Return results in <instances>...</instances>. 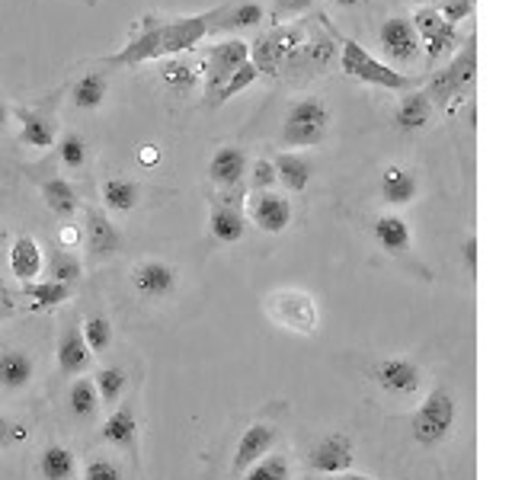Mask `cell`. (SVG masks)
Returning <instances> with one entry per match:
<instances>
[{
  "instance_id": "1",
  "label": "cell",
  "mask_w": 512,
  "mask_h": 480,
  "mask_svg": "<svg viewBox=\"0 0 512 480\" xmlns=\"http://www.w3.org/2000/svg\"><path fill=\"white\" fill-rule=\"evenodd\" d=\"M215 23V10L199 13V16H180V20L170 23H144L138 29V36L128 39V45H122L119 52H112L103 58V64H112V68H135V64L144 61H160V58H176L183 52H192L208 32H212Z\"/></svg>"
},
{
  "instance_id": "2",
  "label": "cell",
  "mask_w": 512,
  "mask_h": 480,
  "mask_svg": "<svg viewBox=\"0 0 512 480\" xmlns=\"http://www.w3.org/2000/svg\"><path fill=\"white\" fill-rule=\"evenodd\" d=\"M333 39H340V71L352 80H362V84H372L391 93H407L413 90V77L404 71H394L391 64L378 61L375 55H368L356 39H346L333 29Z\"/></svg>"
},
{
  "instance_id": "3",
  "label": "cell",
  "mask_w": 512,
  "mask_h": 480,
  "mask_svg": "<svg viewBox=\"0 0 512 480\" xmlns=\"http://www.w3.org/2000/svg\"><path fill=\"white\" fill-rule=\"evenodd\" d=\"M458 420V404L448 388H432L426 394V400L416 413L410 416V432H413V442L423 445V448H436L448 439Z\"/></svg>"
},
{
  "instance_id": "4",
  "label": "cell",
  "mask_w": 512,
  "mask_h": 480,
  "mask_svg": "<svg viewBox=\"0 0 512 480\" xmlns=\"http://www.w3.org/2000/svg\"><path fill=\"white\" fill-rule=\"evenodd\" d=\"M474 74H477V45H474V36L464 42L461 52H455L452 64L448 68H442L436 77L429 80V87L423 90L426 100L432 103V109H452L464 90H468L474 84Z\"/></svg>"
},
{
  "instance_id": "5",
  "label": "cell",
  "mask_w": 512,
  "mask_h": 480,
  "mask_svg": "<svg viewBox=\"0 0 512 480\" xmlns=\"http://www.w3.org/2000/svg\"><path fill=\"white\" fill-rule=\"evenodd\" d=\"M330 109L320 100H298L292 103L282 125V144L285 148H317L330 135Z\"/></svg>"
},
{
  "instance_id": "6",
  "label": "cell",
  "mask_w": 512,
  "mask_h": 480,
  "mask_svg": "<svg viewBox=\"0 0 512 480\" xmlns=\"http://www.w3.org/2000/svg\"><path fill=\"white\" fill-rule=\"evenodd\" d=\"M304 42V29L301 26H282L256 36V42H250V64L260 77H276L282 71V64L295 55V48Z\"/></svg>"
},
{
  "instance_id": "7",
  "label": "cell",
  "mask_w": 512,
  "mask_h": 480,
  "mask_svg": "<svg viewBox=\"0 0 512 480\" xmlns=\"http://www.w3.org/2000/svg\"><path fill=\"white\" fill-rule=\"evenodd\" d=\"M266 311H269V317L276 320L279 327H285V330L314 333V327H317L314 298H311V295H304V292H295V288H288V292L269 295V298H266Z\"/></svg>"
},
{
  "instance_id": "8",
  "label": "cell",
  "mask_w": 512,
  "mask_h": 480,
  "mask_svg": "<svg viewBox=\"0 0 512 480\" xmlns=\"http://www.w3.org/2000/svg\"><path fill=\"white\" fill-rule=\"evenodd\" d=\"M247 221H253L263 234H282L292 224V202L282 192H247Z\"/></svg>"
},
{
  "instance_id": "9",
  "label": "cell",
  "mask_w": 512,
  "mask_h": 480,
  "mask_svg": "<svg viewBox=\"0 0 512 480\" xmlns=\"http://www.w3.org/2000/svg\"><path fill=\"white\" fill-rule=\"evenodd\" d=\"M244 61H250V42H244V39H224L208 48L205 61H202L208 93H215Z\"/></svg>"
},
{
  "instance_id": "10",
  "label": "cell",
  "mask_w": 512,
  "mask_h": 480,
  "mask_svg": "<svg viewBox=\"0 0 512 480\" xmlns=\"http://www.w3.org/2000/svg\"><path fill=\"white\" fill-rule=\"evenodd\" d=\"M352 461H356V445H352L346 432H330V436L320 439L308 455V464L317 477L343 474L352 468Z\"/></svg>"
},
{
  "instance_id": "11",
  "label": "cell",
  "mask_w": 512,
  "mask_h": 480,
  "mask_svg": "<svg viewBox=\"0 0 512 480\" xmlns=\"http://www.w3.org/2000/svg\"><path fill=\"white\" fill-rule=\"evenodd\" d=\"M372 381L391 397H410L420 388V365L404 356H388L372 365Z\"/></svg>"
},
{
  "instance_id": "12",
  "label": "cell",
  "mask_w": 512,
  "mask_h": 480,
  "mask_svg": "<svg viewBox=\"0 0 512 480\" xmlns=\"http://www.w3.org/2000/svg\"><path fill=\"white\" fill-rule=\"evenodd\" d=\"M176 282H180V269L164 260H144L132 269V285L144 301H160L173 295Z\"/></svg>"
},
{
  "instance_id": "13",
  "label": "cell",
  "mask_w": 512,
  "mask_h": 480,
  "mask_svg": "<svg viewBox=\"0 0 512 480\" xmlns=\"http://www.w3.org/2000/svg\"><path fill=\"white\" fill-rule=\"evenodd\" d=\"M378 39H381V48L391 55L394 64H410L416 55L423 52V42L413 32L410 16H391V20H384Z\"/></svg>"
},
{
  "instance_id": "14",
  "label": "cell",
  "mask_w": 512,
  "mask_h": 480,
  "mask_svg": "<svg viewBox=\"0 0 512 480\" xmlns=\"http://www.w3.org/2000/svg\"><path fill=\"white\" fill-rule=\"evenodd\" d=\"M84 244L90 250L93 263H103L109 256H116L122 247V234L116 231V224L109 221L106 212L100 208H87V224H84Z\"/></svg>"
},
{
  "instance_id": "15",
  "label": "cell",
  "mask_w": 512,
  "mask_h": 480,
  "mask_svg": "<svg viewBox=\"0 0 512 480\" xmlns=\"http://www.w3.org/2000/svg\"><path fill=\"white\" fill-rule=\"evenodd\" d=\"M272 445H276V429L269 423H250L244 432H240L237 448H234V461H231L234 474H244L250 464L266 458L272 452Z\"/></svg>"
},
{
  "instance_id": "16",
  "label": "cell",
  "mask_w": 512,
  "mask_h": 480,
  "mask_svg": "<svg viewBox=\"0 0 512 480\" xmlns=\"http://www.w3.org/2000/svg\"><path fill=\"white\" fill-rule=\"evenodd\" d=\"M103 442L125 455H138V416L132 404H119L103 423Z\"/></svg>"
},
{
  "instance_id": "17",
  "label": "cell",
  "mask_w": 512,
  "mask_h": 480,
  "mask_svg": "<svg viewBox=\"0 0 512 480\" xmlns=\"http://www.w3.org/2000/svg\"><path fill=\"white\" fill-rule=\"evenodd\" d=\"M7 263H10V272L23 285L36 282L42 276V269H45V256H42V247L36 244V237H29V234L16 237L10 244V250H7Z\"/></svg>"
},
{
  "instance_id": "18",
  "label": "cell",
  "mask_w": 512,
  "mask_h": 480,
  "mask_svg": "<svg viewBox=\"0 0 512 480\" xmlns=\"http://www.w3.org/2000/svg\"><path fill=\"white\" fill-rule=\"evenodd\" d=\"M244 176H247V154L234 148V144H224L208 160V180L218 189H231L237 183H244Z\"/></svg>"
},
{
  "instance_id": "19",
  "label": "cell",
  "mask_w": 512,
  "mask_h": 480,
  "mask_svg": "<svg viewBox=\"0 0 512 480\" xmlns=\"http://www.w3.org/2000/svg\"><path fill=\"white\" fill-rule=\"evenodd\" d=\"M55 359H58V372L68 375V378H77V375L87 372L93 356H90V349L84 343V336H80V327H68L58 336Z\"/></svg>"
},
{
  "instance_id": "20",
  "label": "cell",
  "mask_w": 512,
  "mask_h": 480,
  "mask_svg": "<svg viewBox=\"0 0 512 480\" xmlns=\"http://www.w3.org/2000/svg\"><path fill=\"white\" fill-rule=\"evenodd\" d=\"M272 167H276V183H282L288 192H304L314 176L311 157H304L298 151H279L276 160H272Z\"/></svg>"
},
{
  "instance_id": "21",
  "label": "cell",
  "mask_w": 512,
  "mask_h": 480,
  "mask_svg": "<svg viewBox=\"0 0 512 480\" xmlns=\"http://www.w3.org/2000/svg\"><path fill=\"white\" fill-rule=\"evenodd\" d=\"M429 122H432V103L426 100L423 90H407L400 96V103L394 109V125L400 132L413 135V132H420V128H426Z\"/></svg>"
},
{
  "instance_id": "22",
  "label": "cell",
  "mask_w": 512,
  "mask_h": 480,
  "mask_svg": "<svg viewBox=\"0 0 512 480\" xmlns=\"http://www.w3.org/2000/svg\"><path fill=\"white\" fill-rule=\"evenodd\" d=\"M244 231H247L244 212L212 202V212H208V234H212L215 244H224V247L240 244V240H244Z\"/></svg>"
},
{
  "instance_id": "23",
  "label": "cell",
  "mask_w": 512,
  "mask_h": 480,
  "mask_svg": "<svg viewBox=\"0 0 512 480\" xmlns=\"http://www.w3.org/2000/svg\"><path fill=\"white\" fill-rule=\"evenodd\" d=\"M23 295L29 301L32 314H45V311L61 308L64 301H71L74 298V285H61V282H52V279H36V282L23 285Z\"/></svg>"
},
{
  "instance_id": "24",
  "label": "cell",
  "mask_w": 512,
  "mask_h": 480,
  "mask_svg": "<svg viewBox=\"0 0 512 480\" xmlns=\"http://www.w3.org/2000/svg\"><path fill=\"white\" fill-rule=\"evenodd\" d=\"M375 240H378V247L384 253H391V256H400V253H407L410 250V240H413V231H410V224L400 218V215H381L375 221V228H372Z\"/></svg>"
},
{
  "instance_id": "25",
  "label": "cell",
  "mask_w": 512,
  "mask_h": 480,
  "mask_svg": "<svg viewBox=\"0 0 512 480\" xmlns=\"http://www.w3.org/2000/svg\"><path fill=\"white\" fill-rule=\"evenodd\" d=\"M416 192H420V183H416V173L413 170H404V167H384V176H381V196L384 202L391 205H410L416 199Z\"/></svg>"
},
{
  "instance_id": "26",
  "label": "cell",
  "mask_w": 512,
  "mask_h": 480,
  "mask_svg": "<svg viewBox=\"0 0 512 480\" xmlns=\"http://www.w3.org/2000/svg\"><path fill=\"white\" fill-rule=\"evenodd\" d=\"M160 80L173 90V93H192L199 87V80H202V71H199V61H192V58H183V55H176V58H167L164 61V68H160Z\"/></svg>"
},
{
  "instance_id": "27",
  "label": "cell",
  "mask_w": 512,
  "mask_h": 480,
  "mask_svg": "<svg viewBox=\"0 0 512 480\" xmlns=\"http://www.w3.org/2000/svg\"><path fill=\"white\" fill-rule=\"evenodd\" d=\"M263 16H266L263 4H256V0H240V4H234V7H218L215 10L212 29H231V32L256 29L263 23Z\"/></svg>"
},
{
  "instance_id": "28",
  "label": "cell",
  "mask_w": 512,
  "mask_h": 480,
  "mask_svg": "<svg viewBox=\"0 0 512 480\" xmlns=\"http://www.w3.org/2000/svg\"><path fill=\"white\" fill-rule=\"evenodd\" d=\"M20 116V141L29 144V148H55V141H58V128L52 119H45L39 116V112H32V109H20L16 112Z\"/></svg>"
},
{
  "instance_id": "29",
  "label": "cell",
  "mask_w": 512,
  "mask_h": 480,
  "mask_svg": "<svg viewBox=\"0 0 512 480\" xmlns=\"http://www.w3.org/2000/svg\"><path fill=\"white\" fill-rule=\"evenodd\" d=\"M32 372H36V365H32V359L23 349H7L4 356H0V388L23 391L29 388Z\"/></svg>"
},
{
  "instance_id": "30",
  "label": "cell",
  "mask_w": 512,
  "mask_h": 480,
  "mask_svg": "<svg viewBox=\"0 0 512 480\" xmlns=\"http://www.w3.org/2000/svg\"><path fill=\"white\" fill-rule=\"evenodd\" d=\"M42 199L48 205V212L58 215V218H74L77 215V208H80V199H77V189L68 183V180H61V176H52V180H45L42 183Z\"/></svg>"
},
{
  "instance_id": "31",
  "label": "cell",
  "mask_w": 512,
  "mask_h": 480,
  "mask_svg": "<svg viewBox=\"0 0 512 480\" xmlns=\"http://www.w3.org/2000/svg\"><path fill=\"white\" fill-rule=\"evenodd\" d=\"M106 93H109V77H106V71H87L71 87V103L77 109H84V112H93V109L103 106Z\"/></svg>"
},
{
  "instance_id": "32",
  "label": "cell",
  "mask_w": 512,
  "mask_h": 480,
  "mask_svg": "<svg viewBox=\"0 0 512 480\" xmlns=\"http://www.w3.org/2000/svg\"><path fill=\"white\" fill-rule=\"evenodd\" d=\"M141 199V189L135 180H125V176H112L103 183V208L116 215H128Z\"/></svg>"
},
{
  "instance_id": "33",
  "label": "cell",
  "mask_w": 512,
  "mask_h": 480,
  "mask_svg": "<svg viewBox=\"0 0 512 480\" xmlns=\"http://www.w3.org/2000/svg\"><path fill=\"white\" fill-rule=\"evenodd\" d=\"M39 474L42 480H74L77 474V458L68 445H48L39 458Z\"/></svg>"
},
{
  "instance_id": "34",
  "label": "cell",
  "mask_w": 512,
  "mask_h": 480,
  "mask_svg": "<svg viewBox=\"0 0 512 480\" xmlns=\"http://www.w3.org/2000/svg\"><path fill=\"white\" fill-rule=\"evenodd\" d=\"M68 407L71 413L77 416V420H93L96 413H100V394H96L93 388V378L87 375H77L71 381V388H68Z\"/></svg>"
},
{
  "instance_id": "35",
  "label": "cell",
  "mask_w": 512,
  "mask_h": 480,
  "mask_svg": "<svg viewBox=\"0 0 512 480\" xmlns=\"http://www.w3.org/2000/svg\"><path fill=\"white\" fill-rule=\"evenodd\" d=\"M93 388H96V394H100L103 407L119 404V397L128 388V372H125L122 365H103L100 372L93 375Z\"/></svg>"
},
{
  "instance_id": "36",
  "label": "cell",
  "mask_w": 512,
  "mask_h": 480,
  "mask_svg": "<svg viewBox=\"0 0 512 480\" xmlns=\"http://www.w3.org/2000/svg\"><path fill=\"white\" fill-rule=\"evenodd\" d=\"M80 336H84L90 356H103V352H109V346H112V324L103 314H90L80 320Z\"/></svg>"
},
{
  "instance_id": "37",
  "label": "cell",
  "mask_w": 512,
  "mask_h": 480,
  "mask_svg": "<svg viewBox=\"0 0 512 480\" xmlns=\"http://www.w3.org/2000/svg\"><path fill=\"white\" fill-rule=\"evenodd\" d=\"M240 480H292V464L285 455H266L240 474Z\"/></svg>"
},
{
  "instance_id": "38",
  "label": "cell",
  "mask_w": 512,
  "mask_h": 480,
  "mask_svg": "<svg viewBox=\"0 0 512 480\" xmlns=\"http://www.w3.org/2000/svg\"><path fill=\"white\" fill-rule=\"evenodd\" d=\"M256 77H260V71H256L250 61H244V64H240V68H237V71H234V74H231L228 80H224V84L212 93V106L228 103L231 96H237L240 90H247L250 84H256Z\"/></svg>"
},
{
  "instance_id": "39",
  "label": "cell",
  "mask_w": 512,
  "mask_h": 480,
  "mask_svg": "<svg viewBox=\"0 0 512 480\" xmlns=\"http://www.w3.org/2000/svg\"><path fill=\"white\" fill-rule=\"evenodd\" d=\"M80 272H84V263L77 260V253H71V250H58V253H52V263H48V279H52V282L77 285Z\"/></svg>"
},
{
  "instance_id": "40",
  "label": "cell",
  "mask_w": 512,
  "mask_h": 480,
  "mask_svg": "<svg viewBox=\"0 0 512 480\" xmlns=\"http://www.w3.org/2000/svg\"><path fill=\"white\" fill-rule=\"evenodd\" d=\"M423 48H426V58H429V64H436V61H442V58H448V55H455L458 48H461V32H458V26H442L436 36H432L429 42H423Z\"/></svg>"
},
{
  "instance_id": "41",
  "label": "cell",
  "mask_w": 512,
  "mask_h": 480,
  "mask_svg": "<svg viewBox=\"0 0 512 480\" xmlns=\"http://www.w3.org/2000/svg\"><path fill=\"white\" fill-rule=\"evenodd\" d=\"M58 157H61V164L68 167V170H84L87 167V144L84 138H80L77 132H68V135H61L58 141Z\"/></svg>"
},
{
  "instance_id": "42",
  "label": "cell",
  "mask_w": 512,
  "mask_h": 480,
  "mask_svg": "<svg viewBox=\"0 0 512 480\" xmlns=\"http://www.w3.org/2000/svg\"><path fill=\"white\" fill-rule=\"evenodd\" d=\"M410 26H413V32L420 36V42H429L436 32L445 26V20L439 16V10L436 7H420L413 16H410Z\"/></svg>"
},
{
  "instance_id": "43",
  "label": "cell",
  "mask_w": 512,
  "mask_h": 480,
  "mask_svg": "<svg viewBox=\"0 0 512 480\" xmlns=\"http://www.w3.org/2000/svg\"><path fill=\"white\" fill-rule=\"evenodd\" d=\"M80 480H125V474L112 458L96 455V458H90L84 464V474H80Z\"/></svg>"
},
{
  "instance_id": "44",
  "label": "cell",
  "mask_w": 512,
  "mask_h": 480,
  "mask_svg": "<svg viewBox=\"0 0 512 480\" xmlns=\"http://www.w3.org/2000/svg\"><path fill=\"white\" fill-rule=\"evenodd\" d=\"M250 176V189L247 192H269L272 186H276V167H272L269 157H260L256 164L247 170Z\"/></svg>"
},
{
  "instance_id": "45",
  "label": "cell",
  "mask_w": 512,
  "mask_h": 480,
  "mask_svg": "<svg viewBox=\"0 0 512 480\" xmlns=\"http://www.w3.org/2000/svg\"><path fill=\"white\" fill-rule=\"evenodd\" d=\"M436 10L448 26H461L474 13V0H439Z\"/></svg>"
},
{
  "instance_id": "46",
  "label": "cell",
  "mask_w": 512,
  "mask_h": 480,
  "mask_svg": "<svg viewBox=\"0 0 512 480\" xmlns=\"http://www.w3.org/2000/svg\"><path fill=\"white\" fill-rule=\"evenodd\" d=\"M311 4H314V0H276V4H272V20L282 23V20H288V16L304 13Z\"/></svg>"
},
{
  "instance_id": "47",
  "label": "cell",
  "mask_w": 512,
  "mask_h": 480,
  "mask_svg": "<svg viewBox=\"0 0 512 480\" xmlns=\"http://www.w3.org/2000/svg\"><path fill=\"white\" fill-rule=\"evenodd\" d=\"M212 202H218V205H224V208H237V212H244V202H247V186H244V183H237V186H231V189H221Z\"/></svg>"
},
{
  "instance_id": "48",
  "label": "cell",
  "mask_w": 512,
  "mask_h": 480,
  "mask_svg": "<svg viewBox=\"0 0 512 480\" xmlns=\"http://www.w3.org/2000/svg\"><path fill=\"white\" fill-rule=\"evenodd\" d=\"M16 311V295H13V288L7 282H0V320H7L13 317Z\"/></svg>"
},
{
  "instance_id": "49",
  "label": "cell",
  "mask_w": 512,
  "mask_h": 480,
  "mask_svg": "<svg viewBox=\"0 0 512 480\" xmlns=\"http://www.w3.org/2000/svg\"><path fill=\"white\" fill-rule=\"evenodd\" d=\"M80 240H84V234H80V228H74V224H64V228L58 231V244L61 250H74Z\"/></svg>"
},
{
  "instance_id": "50",
  "label": "cell",
  "mask_w": 512,
  "mask_h": 480,
  "mask_svg": "<svg viewBox=\"0 0 512 480\" xmlns=\"http://www.w3.org/2000/svg\"><path fill=\"white\" fill-rule=\"evenodd\" d=\"M461 256H464V269H468L471 276H477V237H474V234H471L468 240H464Z\"/></svg>"
},
{
  "instance_id": "51",
  "label": "cell",
  "mask_w": 512,
  "mask_h": 480,
  "mask_svg": "<svg viewBox=\"0 0 512 480\" xmlns=\"http://www.w3.org/2000/svg\"><path fill=\"white\" fill-rule=\"evenodd\" d=\"M26 439H29L26 426H23V423H10V439H7V445H20V442H26Z\"/></svg>"
},
{
  "instance_id": "52",
  "label": "cell",
  "mask_w": 512,
  "mask_h": 480,
  "mask_svg": "<svg viewBox=\"0 0 512 480\" xmlns=\"http://www.w3.org/2000/svg\"><path fill=\"white\" fill-rule=\"evenodd\" d=\"M138 157H141V164H157V160H160L157 144H144V148L138 151Z\"/></svg>"
},
{
  "instance_id": "53",
  "label": "cell",
  "mask_w": 512,
  "mask_h": 480,
  "mask_svg": "<svg viewBox=\"0 0 512 480\" xmlns=\"http://www.w3.org/2000/svg\"><path fill=\"white\" fill-rule=\"evenodd\" d=\"M317 480H375L368 474H352V471H343V474H333V477H317Z\"/></svg>"
},
{
  "instance_id": "54",
  "label": "cell",
  "mask_w": 512,
  "mask_h": 480,
  "mask_svg": "<svg viewBox=\"0 0 512 480\" xmlns=\"http://www.w3.org/2000/svg\"><path fill=\"white\" fill-rule=\"evenodd\" d=\"M7 439H10V420L0 413V445H7Z\"/></svg>"
},
{
  "instance_id": "55",
  "label": "cell",
  "mask_w": 512,
  "mask_h": 480,
  "mask_svg": "<svg viewBox=\"0 0 512 480\" xmlns=\"http://www.w3.org/2000/svg\"><path fill=\"white\" fill-rule=\"evenodd\" d=\"M333 4H336V7H346V10H349V7H359V4H365V0H333Z\"/></svg>"
},
{
  "instance_id": "56",
  "label": "cell",
  "mask_w": 512,
  "mask_h": 480,
  "mask_svg": "<svg viewBox=\"0 0 512 480\" xmlns=\"http://www.w3.org/2000/svg\"><path fill=\"white\" fill-rule=\"evenodd\" d=\"M7 116H10V109L4 106V100H0V128H4V125H7Z\"/></svg>"
},
{
  "instance_id": "57",
  "label": "cell",
  "mask_w": 512,
  "mask_h": 480,
  "mask_svg": "<svg viewBox=\"0 0 512 480\" xmlns=\"http://www.w3.org/2000/svg\"><path fill=\"white\" fill-rule=\"evenodd\" d=\"M0 247H7V228L0 224Z\"/></svg>"
},
{
  "instance_id": "58",
  "label": "cell",
  "mask_w": 512,
  "mask_h": 480,
  "mask_svg": "<svg viewBox=\"0 0 512 480\" xmlns=\"http://www.w3.org/2000/svg\"><path fill=\"white\" fill-rule=\"evenodd\" d=\"M420 4H423V7H436V4H439V0H420Z\"/></svg>"
},
{
  "instance_id": "59",
  "label": "cell",
  "mask_w": 512,
  "mask_h": 480,
  "mask_svg": "<svg viewBox=\"0 0 512 480\" xmlns=\"http://www.w3.org/2000/svg\"><path fill=\"white\" fill-rule=\"evenodd\" d=\"M0 256H4V247H0Z\"/></svg>"
}]
</instances>
